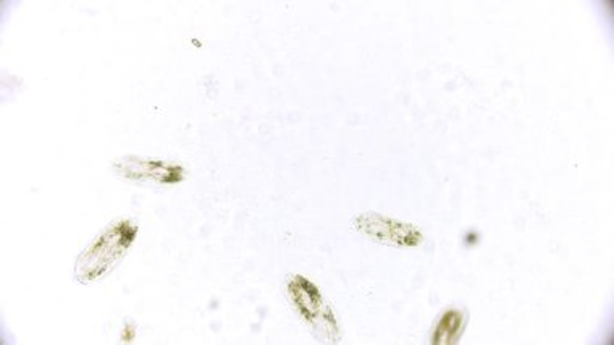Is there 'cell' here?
Here are the masks:
<instances>
[{
	"label": "cell",
	"instance_id": "obj_2",
	"mask_svg": "<svg viewBox=\"0 0 614 345\" xmlns=\"http://www.w3.org/2000/svg\"><path fill=\"white\" fill-rule=\"evenodd\" d=\"M356 229L367 237L382 244L397 245V247H417L424 242V235L414 225L403 224L383 218L382 214L366 213L355 220Z\"/></svg>",
	"mask_w": 614,
	"mask_h": 345
},
{
	"label": "cell",
	"instance_id": "obj_3",
	"mask_svg": "<svg viewBox=\"0 0 614 345\" xmlns=\"http://www.w3.org/2000/svg\"><path fill=\"white\" fill-rule=\"evenodd\" d=\"M288 293L293 300L294 307L301 316L312 326H321L322 330L334 334L336 331L335 316L331 307L324 303L317 287L301 276H293L288 281Z\"/></svg>",
	"mask_w": 614,
	"mask_h": 345
},
{
	"label": "cell",
	"instance_id": "obj_4",
	"mask_svg": "<svg viewBox=\"0 0 614 345\" xmlns=\"http://www.w3.org/2000/svg\"><path fill=\"white\" fill-rule=\"evenodd\" d=\"M119 176L130 180H153L163 186L180 183L185 179L183 167L178 164L164 163L157 159H139V157H123L113 164Z\"/></svg>",
	"mask_w": 614,
	"mask_h": 345
},
{
	"label": "cell",
	"instance_id": "obj_5",
	"mask_svg": "<svg viewBox=\"0 0 614 345\" xmlns=\"http://www.w3.org/2000/svg\"><path fill=\"white\" fill-rule=\"evenodd\" d=\"M465 331V313L461 310H448L442 314L435 326L432 344H456Z\"/></svg>",
	"mask_w": 614,
	"mask_h": 345
},
{
	"label": "cell",
	"instance_id": "obj_1",
	"mask_svg": "<svg viewBox=\"0 0 614 345\" xmlns=\"http://www.w3.org/2000/svg\"><path fill=\"white\" fill-rule=\"evenodd\" d=\"M138 235V225L123 221L105 229L91 247L86 248L75 266L80 282H92L112 271L132 247Z\"/></svg>",
	"mask_w": 614,
	"mask_h": 345
}]
</instances>
